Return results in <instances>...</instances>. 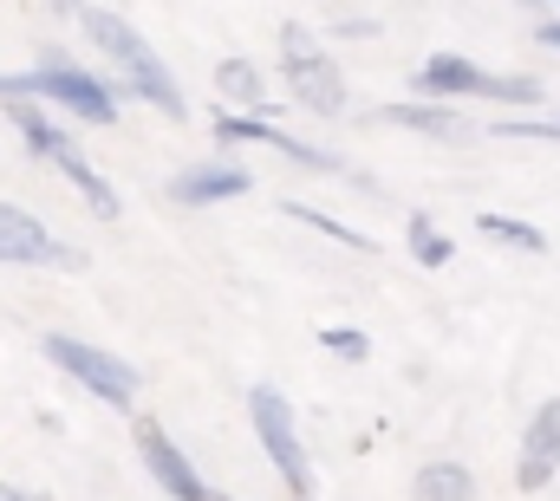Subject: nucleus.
Returning a JSON list of instances; mask_svg holds the SVG:
<instances>
[{"label": "nucleus", "instance_id": "nucleus-7", "mask_svg": "<svg viewBox=\"0 0 560 501\" xmlns=\"http://www.w3.org/2000/svg\"><path fill=\"white\" fill-rule=\"evenodd\" d=\"M280 53H287V79H293V98L319 118H339L346 112V79L339 66L319 53V39L306 26H280Z\"/></svg>", "mask_w": 560, "mask_h": 501}, {"label": "nucleus", "instance_id": "nucleus-9", "mask_svg": "<svg viewBox=\"0 0 560 501\" xmlns=\"http://www.w3.org/2000/svg\"><path fill=\"white\" fill-rule=\"evenodd\" d=\"M138 450H143V469H150V476H156L176 501H202V496H209V489H202V476L183 463V450L170 443V430H163L156 417H143V423H138Z\"/></svg>", "mask_w": 560, "mask_h": 501}, {"label": "nucleus", "instance_id": "nucleus-3", "mask_svg": "<svg viewBox=\"0 0 560 501\" xmlns=\"http://www.w3.org/2000/svg\"><path fill=\"white\" fill-rule=\"evenodd\" d=\"M423 98H502V105H541V85L535 79H489L482 66H469L463 53H430L418 66Z\"/></svg>", "mask_w": 560, "mask_h": 501}, {"label": "nucleus", "instance_id": "nucleus-18", "mask_svg": "<svg viewBox=\"0 0 560 501\" xmlns=\"http://www.w3.org/2000/svg\"><path fill=\"white\" fill-rule=\"evenodd\" d=\"M319 346H326L332 359H346V365H359V359L372 352V346H365V333H352V326H326V333H319Z\"/></svg>", "mask_w": 560, "mask_h": 501}, {"label": "nucleus", "instance_id": "nucleus-15", "mask_svg": "<svg viewBox=\"0 0 560 501\" xmlns=\"http://www.w3.org/2000/svg\"><path fill=\"white\" fill-rule=\"evenodd\" d=\"M385 118L392 125H411V130H430V137H463V118L450 105H392Z\"/></svg>", "mask_w": 560, "mask_h": 501}, {"label": "nucleus", "instance_id": "nucleus-17", "mask_svg": "<svg viewBox=\"0 0 560 501\" xmlns=\"http://www.w3.org/2000/svg\"><path fill=\"white\" fill-rule=\"evenodd\" d=\"M411 254H418L423 267H443V260H450L456 248H450V235H443L430 215H411Z\"/></svg>", "mask_w": 560, "mask_h": 501}, {"label": "nucleus", "instance_id": "nucleus-13", "mask_svg": "<svg viewBox=\"0 0 560 501\" xmlns=\"http://www.w3.org/2000/svg\"><path fill=\"white\" fill-rule=\"evenodd\" d=\"M418 501H476V482L463 463H430L418 469Z\"/></svg>", "mask_w": 560, "mask_h": 501}, {"label": "nucleus", "instance_id": "nucleus-2", "mask_svg": "<svg viewBox=\"0 0 560 501\" xmlns=\"http://www.w3.org/2000/svg\"><path fill=\"white\" fill-rule=\"evenodd\" d=\"M7 112H13V125H20V137H26V150H33V156H46V163H52V170H59V176H66V183H72V189H79V196H85V202H92V209H98L105 222H112V215L125 209V202H118V189H112V183H105V176H98V170L85 163L79 137H66V130L52 125L46 112H33L26 98H13Z\"/></svg>", "mask_w": 560, "mask_h": 501}, {"label": "nucleus", "instance_id": "nucleus-8", "mask_svg": "<svg viewBox=\"0 0 560 501\" xmlns=\"http://www.w3.org/2000/svg\"><path fill=\"white\" fill-rule=\"evenodd\" d=\"M0 260H13V267H85V254L52 242L46 222H33L13 202H0Z\"/></svg>", "mask_w": 560, "mask_h": 501}, {"label": "nucleus", "instance_id": "nucleus-19", "mask_svg": "<svg viewBox=\"0 0 560 501\" xmlns=\"http://www.w3.org/2000/svg\"><path fill=\"white\" fill-rule=\"evenodd\" d=\"M502 137H555V143H560V125H509Z\"/></svg>", "mask_w": 560, "mask_h": 501}, {"label": "nucleus", "instance_id": "nucleus-21", "mask_svg": "<svg viewBox=\"0 0 560 501\" xmlns=\"http://www.w3.org/2000/svg\"><path fill=\"white\" fill-rule=\"evenodd\" d=\"M202 501H235V496H222V489H209V496H202Z\"/></svg>", "mask_w": 560, "mask_h": 501}, {"label": "nucleus", "instance_id": "nucleus-4", "mask_svg": "<svg viewBox=\"0 0 560 501\" xmlns=\"http://www.w3.org/2000/svg\"><path fill=\"white\" fill-rule=\"evenodd\" d=\"M0 92L7 98H52V105H66V112H79L85 125H112L118 118V98H112V85H98L92 72H79V66H59V59H46L39 72H26V79H0Z\"/></svg>", "mask_w": 560, "mask_h": 501}, {"label": "nucleus", "instance_id": "nucleus-6", "mask_svg": "<svg viewBox=\"0 0 560 501\" xmlns=\"http://www.w3.org/2000/svg\"><path fill=\"white\" fill-rule=\"evenodd\" d=\"M248 417H255V436H261L268 463L280 469V482L306 501V489H313V469H306V450H300V430H293V404L280 397L275 384H255V391H248Z\"/></svg>", "mask_w": 560, "mask_h": 501}, {"label": "nucleus", "instance_id": "nucleus-1", "mask_svg": "<svg viewBox=\"0 0 560 501\" xmlns=\"http://www.w3.org/2000/svg\"><path fill=\"white\" fill-rule=\"evenodd\" d=\"M79 26L98 39V53H112V66L131 79V92H138L143 105H156L163 118H183V112H189L183 92H176V79H170V66L125 26V13H112V7H79Z\"/></svg>", "mask_w": 560, "mask_h": 501}, {"label": "nucleus", "instance_id": "nucleus-11", "mask_svg": "<svg viewBox=\"0 0 560 501\" xmlns=\"http://www.w3.org/2000/svg\"><path fill=\"white\" fill-rule=\"evenodd\" d=\"M255 189V176L242 170V163H189L176 183H170V196L183 202V209H202V202H235V196H248Z\"/></svg>", "mask_w": 560, "mask_h": 501}, {"label": "nucleus", "instance_id": "nucleus-14", "mask_svg": "<svg viewBox=\"0 0 560 501\" xmlns=\"http://www.w3.org/2000/svg\"><path fill=\"white\" fill-rule=\"evenodd\" d=\"M215 85H222V98H229V105H261V98H268V85H261L255 59H222V66H215Z\"/></svg>", "mask_w": 560, "mask_h": 501}, {"label": "nucleus", "instance_id": "nucleus-10", "mask_svg": "<svg viewBox=\"0 0 560 501\" xmlns=\"http://www.w3.org/2000/svg\"><path fill=\"white\" fill-rule=\"evenodd\" d=\"M555 469H560V397L535 410V423H528V436H522V469H515V482L535 496V489L555 482Z\"/></svg>", "mask_w": 560, "mask_h": 501}, {"label": "nucleus", "instance_id": "nucleus-16", "mask_svg": "<svg viewBox=\"0 0 560 501\" xmlns=\"http://www.w3.org/2000/svg\"><path fill=\"white\" fill-rule=\"evenodd\" d=\"M476 229H482V235H495V242H509V248H522V254L548 248V235H541V229H528V222H515V215H482Z\"/></svg>", "mask_w": 560, "mask_h": 501}, {"label": "nucleus", "instance_id": "nucleus-12", "mask_svg": "<svg viewBox=\"0 0 560 501\" xmlns=\"http://www.w3.org/2000/svg\"><path fill=\"white\" fill-rule=\"evenodd\" d=\"M222 137H235V143H275L280 156H293V163H306V170H339V156L332 150H313V143H300V137H287V130L261 125V118H222Z\"/></svg>", "mask_w": 560, "mask_h": 501}, {"label": "nucleus", "instance_id": "nucleus-5", "mask_svg": "<svg viewBox=\"0 0 560 501\" xmlns=\"http://www.w3.org/2000/svg\"><path fill=\"white\" fill-rule=\"evenodd\" d=\"M39 346H46V359L59 372H72L92 397H105L112 410H131L138 404V365H125V359H112V352H98V346H85L72 333H46Z\"/></svg>", "mask_w": 560, "mask_h": 501}, {"label": "nucleus", "instance_id": "nucleus-20", "mask_svg": "<svg viewBox=\"0 0 560 501\" xmlns=\"http://www.w3.org/2000/svg\"><path fill=\"white\" fill-rule=\"evenodd\" d=\"M541 46H555V53H560V20H548V26H541Z\"/></svg>", "mask_w": 560, "mask_h": 501}]
</instances>
